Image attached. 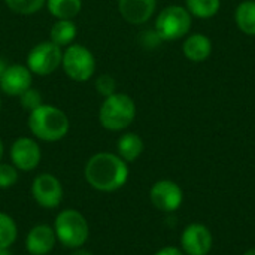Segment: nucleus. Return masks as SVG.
I'll return each instance as SVG.
<instances>
[{
    "label": "nucleus",
    "instance_id": "31",
    "mask_svg": "<svg viewBox=\"0 0 255 255\" xmlns=\"http://www.w3.org/2000/svg\"><path fill=\"white\" fill-rule=\"evenodd\" d=\"M244 255H255V248L254 250H250V251H247V253H245Z\"/></svg>",
    "mask_w": 255,
    "mask_h": 255
},
{
    "label": "nucleus",
    "instance_id": "9",
    "mask_svg": "<svg viewBox=\"0 0 255 255\" xmlns=\"http://www.w3.org/2000/svg\"><path fill=\"white\" fill-rule=\"evenodd\" d=\"M42 158V151L37 142L31 137H18L10 146V160L18 170H34Z\"/></svg>",
    "mask_w": 255,
    "mask_h": 255
},
{
    "label": "nucleus",
    "instance_id": "11",
    "mask_svg": "<svg viewBox=\"0 0 255 255\" xmlns=\"http://www.w3.org/2000/svg\"><path fill=\"white\" fill-rule=\"evenodd\" d=\"M181 247L187 255H206L212 248V235L203 224H190L182 232Z\"/></svg>",
    "mask_w": 255,
    "mask_h": 255
},
{
    "label": "nucleus",
    "instance_id": "24",
    "mask_svg": "<svg viewBox=\"0 0 255 255\" xmlns=\"http://www.w3.org/2000/svg\"><path fill=\"white\" fill-rule=\"evenodd\" d=\"M19 103L22 106V109L31 112L34 111L36 108H39L40 105H43V100H42V94L39 90H34V88H28L27 91H24L21 96H19Z\"/></svg>",
    "mask_w": 255,
    "mask_h": 255
},
{
    "label": "nucleus",
    "instance_id": "21",
    "mask_svg": "<svg viewBox=\"0 0 255 255\" xmlns=\"http://www.w3.org/2000/svg\"><path fill=\"white\" fill-rule=\"evenodd\" d=\"M18 238V226L15 220L4 214L0 212V248H10L13 242Z\"/></svg>",
    "mask_w": 255,
    "mask_h": 255
},
{
    "label": "nucleus",
    "instance_id": "29",
    "mask_svg": "<svg viewBox=\"0 0 255 255\" xmlns=\"http://www.w3.org/2000/svg\"><path fill=\"white\" fill-rule=\"evenodd\" d=\"M3 154H4V145L0 139V163H1V158H3Z\"/></svg>",
    "mask_w": 255,
    "mask_h": 255
},
{
    "label": "nucleus",
    "instance_id": "15",
    "mask_svg": "<svg viewBox=\"0 0 255 255\" xmlns=\"http://www.w3.org/2000/svg\"><path fill=\"white\" fill-rule=\"evenodd\" d=\"M184 55L193 63H202L209 58L212 52V42L208 36L202 33H194L188 36L182 45Z\"/></svg>",
    "mask_w": 255,
    "mask_h": 255
},
{
    "label": "nucleus",
    "instance_id": "7",
    "mask_svg": "<svg viewBox=\"0 0 255 255\" xmlns=\"http://www.w3.org/2000/svg\"><path fill=\"white\" fill-rule=\"evenodd\" d=\"M63 60V51L51 40L40 42L31 48L27 55V67L37 76H48L54 73Z\"/></svg>",
    "mask_w": 255,
    "mask_h": 255
},
{
    "label": "nucleus",
    "instance_id": "28",
    "mask_svg": "<svg viewBox=\"0 0 255 255\" xmlns=\"http://www.w3.org/2000/svg\"><path fill=\"white\" fill-rule=\"evenodd\" d=\"M7 66H6V63L3 61V58H0V79H1V75H3V72H4V69H6Z\"/></svg>",
    "mask_w": 255,
    "mask_h": 255
},
{
    "label": "nucleus",
    "instance_id": "22",
    "mask_svg": "<svg viewBox=\"0 0 255 255\" xmlns=\"http://www.w3.org/2000/svg\"><path fill=\"white\" fill-rule=\"evenodd\" d=\"M7 7L18 15L37 13L46 3V0H4Z\"/></svg>",
    "mask_w": 255,
    "mask_h": 255
},
{
    "label": "nucleus",
    "instance_id": "16",
    "mask_svg": "<svg viewBox=\"0 0 255 255\" xmlns=\"http://www.w3.org/2000/svg\"><path fill=\"white\" fill-rule=\"evenodd\" d=\"M143 140L139 134L136 133H126L123 134L118 142H117V151L118 155L126 161V163H133L136 161L142 152H143Z\"/></svg>",
    "mask_w": 255,
    "mask_h": 255
},
{
    "label": "nucleus",
    "instance_id": "13",
    "mask_svg": "<svg viewBox=\"0 0 255 255\" xmlns=\"http://www.w3.org/2000/svg\"><path fill=\"white\" fill-rule=\"evenodd\" d=\"M57 244L54 227L48 224H37L30 229L25 238V248L31 255L49 254Z\"/></svg>",
    "mask_w": 255,
    "mask_h": 255
},
{
    "label": "nucleus",
    "instance_id": "12",
    "mask_svg": "<svg viewBox=\"0 0 255 255\" xmlns=\"http://www.w3.org/2000/svg\"><path fill=\"white\" fill-rule=\"evenodd\" d=\"M33 73L27 66L22 64H12L7 66L0 79V88L6 96L19 97L24 91L31 87Z\"/></svg>",
    "mask_w": 255,
    "mask_h": 255
},
{
    "label": "nucleus",
    "instance_id": "20",
    "mask_svg": "<svg viewBox=\"0 0 255 255\" xmlns=\"http://www.w3.org/2000/svg\"><path fill=\"white\" fill-rule=\"evenodd\" d=\"M221 7V0H187V10L190 15L208 19L218 13Z\"/></svg>",
    "mask_w": 255,
    "mask_h": 255
},
{
    "label": "nucleus",
    "instance_id": "5",
    "mask_svg": "<svg viewBox=\"0 0 255 255\" xmlns=\"http://www.w3.org/2000/svg\"><path fill=\"white\" fill-rule=\"evenodd\" d=\"M191 28V15L182 6L164 7L155 21V31L161 40H178L188 34Z\"/></svg>",
    "mask_w": 255,
    "mask_h": 255
},
{
    "label": "nucleus",
    "instance_id": "3",
    "mask_svg": "<svg viewBox=\"0 0 255 255\" xmlns=\"http://www.w3.org/2000/svg\"><path fill=\"white\" fill-rule=\"evenodd\" d=\"M136 118V103L126 93H114L105 97L100 109L99 120L103 128L109 131L126 130Z\"/></svg>",
    "mask_w": 255,
    "mask_h": 255
},
{
    "label": "nucleus",
    "instance_id": "23",
    "mask_svg": "<svg viewBox=\"0 0 255 255\" xmlns=\"http://www.w3.org/2000/svg\"><path fill=\"white\" fill-rule=\"evenodd\" d=\"M18 182V169L13 164L0 163V188L7 190Z\"/></svg>",
    "mask_w": 255,
    "mask_h": 255
},
{
    "label": "nucleus",
    "instance_id": "1",
    "mask_svg": "<svg viewBox=\"0 0 255 255\" xmlns=\"http://www.w3.org/2000/svg\"><path fill=\"white\" fill-rule=\"evenodd\" d=\"M84 176L88 185L102 193L120 190L128 179V166L117 154H94L85 164Z\"/></svg>",
    "mask_w": 255,
    "mask_h": 255
},
{
    "label": "nucleus",
    "instance_id": "10",
    "mask_svg": "<svg viewBox=\"0 0 255 255\" xmlns=\"http://www.w3.org/2000/svg\"><path fill=\"white\" fill-rule=\"evenodd\" d=\"M151 203L161 212H173L182 205V190L181 187L169 179L158 181L152 185L149 191Z\"/></svg>",
    "mask_w": 255,
    "mask_h": 255
},
{
    "label": "nucleus",
    "instance_id": "26",
    "mask_svg": "<svg viewBox=\"0 0 255 255\" xmlns=\"http://www.w3.org/2000/svg\"><path fill=\"white\" fill-rule=\"evenodd\" d=\"M155 255H184V253L176 247H166V248H161L158 253H155Z\"/></svg>",
    "mask_w": 255,
    "mask_h": 255
},
{
    "label": "nucleus",
    "instance_id": "17",
    "mask_svg": "<svg viewBox=\"0 0 255 255\" xmlns=\"http://www.w3.org/2000/svg\"><path fill=\"white\" fill-rule=\"evenodd\" d=\"M235 21L238 28L248 34L255 36V1L254 0H245L242 1L235 12Z\"/></svg>",
    "mask_w": 255,
    "mask_h": 255
},
{
    "label": "nucleus",
    "instance_id": "2",
    "mask_svg": "<svg viewBox=\"0 0 255 255\" xmlns=\"http://www.w3.org/2000/svg\"><path fill=\"white\" fill-rule=\"evenodd\" d=\"M28 128L39 140L58 142L69 133L70 123L67 115L60 108L43 103L30 112Z\"/></svg>",
    "mask_w": 255,
    "mask_h": 255
},
{
    "label": "nucleus",
    "instance_id": "18",
    "mask_svg": "<svg viewBox=\"0 0 255 255\" xmlns=\"http://www.w3.org/2000/svg\"><path fill=\"white\" fill-rule=\"evenodd\" d=\"M78 28L72 19H57L51 28V42L61 46H69L75 40Z\"/></svg>",
    "mask_w": 255,
    "mask_h": 255
},
{
    "label": "nucleus",
    "instance_id": "6",
    "mask_svg": "<svg viewBox=\"0 0 255 255\" xmlns=\"http://www.w3.org/2000/svg\"><path fill=\"white\" fill-rule=\"evenodd\" d=\"M61 66L64 73L72 81L85 82L91 79L96 72V58L88 48L72 43L63 52Z\"/></svg>",
    "mask_w": 255,
    "mask_h": 255
},
{
    "label": "nucleus",
    "instance_id": "19",
    "mask_svg": "<svg viewBox=\"0 0 255 255\" xmlns=\"http://www.w3.org/2000/svg\"><path fill=\"white\" fill-rule=\"evenodd\" d=\"M46 6L57 19H73L82 9V0H46Z\"/></svg>",
    "mask_w": 255,
    "mask_h": 255
},
{
    "label": "nucleus",
    "instance_id": "27",
    "mask_svg": "<svg viewBox=\"0 0 255 255\" xmlns=\"http://www.w3.org/2000/svg\"><path fill=\"white\" fill-rule=\"evenodd\" d=\"M72 255H93V253H90V251H87V250H84V248H76Z\"/></svg>",
    "mask_w": 255,
    "mask_h": 255
},
{
    "label": "nucleus",
    "instance_id": "14",
    "mask_svg": "<svg viewBox=\"0 0 255 255\" xmlns=\"http://www.w3.org/2000/svg\"><path fill=\"white\" fill-rule=\"evenodd\" d=\"M157 7V0H118L120 15L128 24H145L151 19Z\"/></svg>",
    "mask_w": 255,
    "mask_h": 255
},
{
    "label": "nucleus",
    "instance_id": "25",
    "mask_svg": "<svg viewBox=\"0 0 255 255\" xmlns=\"http://www.w3.org/2000/svg\"><path fill=\"white\" fill-rule=\"evenodd\" d=\"M94 87H96L97 93H99L100 96H103V97H109V96H112L114 93H117V91H115V90H117V82H115V79H114L111 75H108V73H103V75L97 76Z\"/></svg>",
    "mask_w": 255,
    "mask_h": 255
},
{
    "label": "nucleus",
    "instance_id": "30",
    "mask_svg": "<svg viewBox=\"0 0 255 255\" xmlns=\"http://www.w3.org/2000/svg\"><path fill=\"white\" fill-rule=\"evenodd\" d=\"M0 255H12L9 248H0Z\"/></svg>",
    "mask_w": 255,
    "mask_h": 255
},
{
    "label": "nucleus",
    "instance_id": "4",
    "mask_svg": "<svg viewBox=\"0 0 255 255\" xmlns=\"http://www.w3.org/2000/svg\"><path fill=\"white\" fill-rule=\"evenodd\" d=\"M54 232L57 241L66 248H81L90 235V227L87 218L76 209L61 211L54 221Z\"/></svg>",
    "mask_w": 255,
    "mask_h": 255
},
{
    "label": "nucleus",
    "instance_id": "8",
    "mask_svg": "<svg viewBox=\"0 0 255 255\" xmlns=\"http://www.w3.org/2000/svg\"><path fill=\"white\" fill-rule=\"evenodd\" d=\"M31 196L39 206L54 209L63 200V185L57 176L51 173H40L33 179Z\"/></svg>",
    "mask_w": 255,
    "mask_h": 255
},
{
    "label": "nucleus",
    "instance_id": "32",
    "mask_svg": "<svg viewBox=\"0 0 255 255\" xmlns=\"http://www.w3.org/2000/svg\"><path fill=\"white\" fill-rule=\"evenodd\" d=\"M0 109H1V99H0Z\"/></svg>",
    "mask_w": 255,
    "mask_h": 255
}]
</instances>
